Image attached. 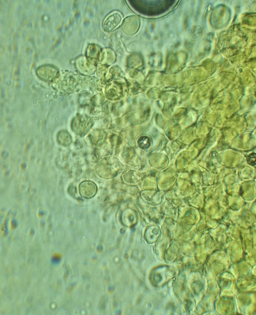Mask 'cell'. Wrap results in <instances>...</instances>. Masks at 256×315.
I'll list each match as a JSON object with an SVG mask.
<instances>
[{
    "label": "cell",
    "mask_w": 256,
    "mask_h": 315,
    "mask_svg": "<svg viewBox=\"0 0 256 315\" xmlns=\"http://www.w3.org/2000/svg\"><path fill=\"white\" fill-rule=\"evenodd\" d=\"M95 186L89 182L82 183L79 187V192L81 196L85 198H90L95 194Z\"/></svg>",
    "instance_id": "obj_2"
},
{
    "label": "cell",
    "mask_w": 256,
    "mask_h": 315,
    "mask_svg": "<svg viewBox=\"0 0 256 315\" xmlns=\"http://www.w3.org/2000/svg\"><path fill=\"white\" fill-rule=\"evenodd\" d=\"M122 19L121 15L118 12H114L106 18L103 23V27L106 31H110L117 27Z\"/></svg>",
    "instance_id": "obj_1"
},
{
    "label": "cell",
    "mask_w": 256,
    "mask_h": 315,
    "mask_svg": "<svg viewBox=\"0 0 256 315\" xmlns=\"http://www.w3.org/2000/svg\"><path fill=\"white\" fill-rule=\"evenodd\" d=\"M66 133L61 132L58 135V140L59 142L64 145H66L69 143V138Z\"/></svg>",
    "instance_id": "obj_3"
}]
</instances>
